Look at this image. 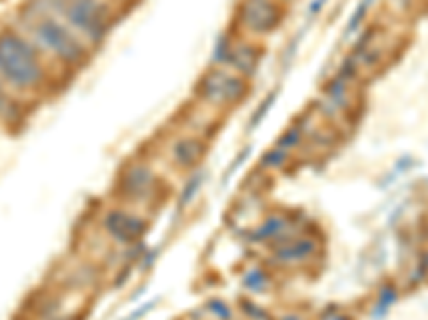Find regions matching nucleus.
I'll use <instances>...</instances> for the list:
<instances>
[{
  "instance_id": "nucleus-1",
  "label": "nucleus",
  "mask_w": 428,
  "mask_h": 320,
  "mask_svg": "<svg viewBox=\"0 0 428 320\" xmlns=\"http://www.w3.org/2000/svg\"><path fill=\"white\" fill-rule=\"evenodd\" d=\"M13 26H18L52 64L64 70H80L93 58L95 49L54 16L41 0H24L13 18Z\"/></svg>"
},
{
  "instance_id": "nucleus-2",
  "label": "nucleus",
  "mask_w": 428,
  "mask_h": 320,
  "mask_svg": "<svg viewBox=\"0 0 428 320\" xmlns=\"http://www.w3.org/2000/svg\"><path fill=\"white\" fill-rule=\"evenodd\" d=\"M45 54L13 24L0 28V77L22 99H37L54 88Z\"/></svg>"
},
{
  "instance_id": "nucleus-3",
  "label": "nucleus",
  "mask_w": 428,
  "mask_h": 320,
  "mask_svg": "<svg viewBox=\"0 0 428 320\" xmlns=\"http://www.w3.org/2000/svg\"><path fill=\"white\" fill-rule=\"evenodd\" d=\"M93 49L101 47L116 26L109 0H41Z\"/></svg>"
},
{
  "instance_id": "nucleus-4",
  "label": "nucleus",
  "mask_w": 428,
  "mask_h": 320,
  "mask_svg": "<svg viewBox=\"0 0 428 320\" xmlns=\"http://www.w3.org/2000/svg\"><path fill=\"white\" fill-rule=\"evenodd\" d=\"M251 92V82L230 68L208 66L195 84V97L214 109H234Z\"/></svg>"
},
{
  "instance_id": "nucleus-5",
  "label": "nucleus",
  "mask_w": 428,
  "mask_h": 320,
  "mask_svg": "<svg viewBox=\"0 0 428 320\" xmlns=\"http://www.w3.org/2000/svg\"><path fill=\"white\" fill-rule=\"evenodd\" d=\"M285 11L276 0H242L236 22L251 37H270L283 24Z\"/></svg>"
},
{
  "instance_id": "nucleus-6",
  "label": "nucleus",
  "mask_w": 428,
  "mask_h": 320,
  "mask_svg": "<svg viewBox=\"0 0 428 320\" xmlns=\"http://www.w3.org/2000/svg\"><path fill=\"white\" fill-rule=\"evenodd\" d=\"M261 60H263V47L259 43L236 39L227 68L251 82V79L257 75L259 66H261Z\"/></svg>"
},
{
  "instance_id": "nucleus-7",
  "label": "nucleus",
  "mask_w": 428,
  "mask_h": 320,
  "mask_svg": "<svg viewBox=\"0 0 428 320\" xmlns=\"http://www.w3.org/2000/svg\"><path fill=\"white\" fill-rule=\"evenodd\" d=\"M203 154H206V143L195 135H182V137L174 139V143L170 147L172 160L182 169H191V167L199 165Z\"/></svg>"
},
{
  "instance_id": "nucleus-8",
  "label": "nucleus",
  "mask_w": 428,
  "mask_h": 320,
  "mask_svg": "<svg viewBox=\"0 0 428 320\" xmlns=\"http://www.w3.org/2000/svg\"><path fill=\"white\" fill-rule=\"evenodd\" d=\"M26 120V99L11 90V86L0 77V122L7 126H20Z\"/></svg>"
},
{
  "instance_id": "nucleus-9",
  "label": "nucleus",
  "mask_w": 428,
  "mask_h": 320,
  "mask_svg": "<svg viewBox=\"0 0 428 320\" xmlns=\"http://www.w3.org/2000/svg\"><path fill=\"white\" fill-rule=\"evenodd\" d=\"M105 228L109 230V235L114 239H118V242L131 244L141 233H144V222L137 220L135 216L122 214V211H112L105 218Z\"/></svg>"
},
{
  "instance_id": "nucleus-10",
  "label": "nucleus",
  "mask_w": 428,
  "mask_h": 320,
  "mask_svg": "<svg viewBox=\"0 0 428 320\" xmlns=\"http://www.w3.org/2000/svg\"><path fill=\"white\" fill-rule=\"evenodd\" d=\"M155 184V176L150 171L148 165L144 163H133L131 167H126L124 176H122V188L131 195L137 192H148Z\"/></svg>"
},
{
  "instance_id": "nucleus-11",
  "label": "nucleus",
  "mask_w": 428,
  "mask_h": 320,
  "mask_svg": "<svg viewBox=\"0 0 428 320\" xmlns=\"http://www.w3.org/2000/svg\"><path fill=\"white\" fill-rule=\"evenodd\" d=\"M234 43H236V37L232 32H221L217 37L212 45V51H210V66H217V68H227L230 64V58H232V51H234Z\"/></svg>"
},
{
  "instance_id": "nucleus-12",
  "label": "nucleus",
  "mask_w": 428,
  "mask_h": 320,
  "mask_svg": "<svg viewBox=\"0 0 428 320\" xmlns=\"http://www.w3.org/2000/svg\"><path fill=\"white\" fill-rule=\"evenodd\" d=\"M304 133H307V126H304V122H302V120H298L296 124H292L287 130H285V133L278 137L276 147H280V149H285V152L290 154L292 149L300 147V143L304 141Z\"/></svg>"
},
{
  "instance_id": "nucleus-13",
  "label": "nucleus",
  "mask_w": 428,
  "mask_h": 320,
  "mask_svg": "<svg viewBox=\"0 0 428 320\" xmlns=\"http://www.w3.org/2000/svg\"><path fill=\"white\" fill-rule=\"evenodd\" d=\"M287 156H290L287 152L274 145V147H270L261 156V167H266V169H280L285 165V160H287Z\"/></svg>"
},
{
  "instance_id": "nucleus-14",
  "label": "nucleus",
  "mask_w": 428,
  "mask_h": 320,
  "mask_svg": "<svg viewBox=\"0 0 428 320\" xmlns=\"http://www.w3.org/2000/svg\"><path fill=\"white\" fill-rule=\"evenodd\" d=\"M274 101H276V90H272V92L268 94V99H263L261 105L257 107V111L251 116V122H249L251 128H257V126H259V122L268 116V111H270V107L274 105Z\"/></svg>"
},
{
  "instance_id": "nucleus-15",
  "label": "nucleus",
  "mask_w": 428,
  "mask_h": 320,
  "mask_svg": "<svg viewBox=\"0 0 428 320\" xmlns=\"http://www.w3.org/2000/svg\"><path fill=\"white\" fill-rule=\"evenodd\" d=\"M369 7H371V0H362V3L358 5V9H355V11H353V16L349 18V24H347V35L358 30V26H360V24H362V20L367 18Z\"/></svg>"
},
{
  "instance_id": "nucleus-16",
  "label": "nucleus",
  "mask_w": 428,
  "mask_h": 320,
  "mask_svg": "<svg viewBox=\"0 0 428 320\" xmlns=\"http://www.w3.org/2000/svg\"><path fill=\"white\" fill-rule=\"evenodd\" d=\"M323 3H326V0H313V3H311V9H309V13H311V16L319 13V11L323 9Z\"/></svg>"
}]
</instances>
